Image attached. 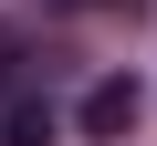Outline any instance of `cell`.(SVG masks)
Here are the masks:
<instances>
[{"instance_id": "obj_1", "label": "cell", "mask_w": 157, "mask_h": 146, "mask_svg": "<svg viewBox=\"0 0 157 146\" xmlns=\"http://www.w3.org/2000/svg\"><path fill=\"white\" fill-rule=\"evenodd\" d=\"M136 104H147V94L126 84V73H105V84L84 94V115H73V125H84V136H126V125H136Z\"/></svg>"}, {"instance_id": "obj_2", "label": "cell", "mask_w": 157, "mask_h": 146, "mask_svg": "<svg viewBox=\"0 0 157 146\" xmlns=\"http://www.w3.org/2000/svg\"><path fill=\"white\" fill-rule=\"evenodd\" d=\"M0 146H52V104H32V94H0Z\"/></svg>"}, {"instance_id": "obj_3", "label": "cell", "mask_w": 157, "mask_h": 146, "mask_svg": "<svg viewBox=\"0 0 157 146\" xmlns=\"http://www.w3.org/2000/svg\"><path fill=\"white\" fill-rule=\"evenodd\" d=\"M0 94H11V63H0Z\"/></svg>"}]
</instances>
